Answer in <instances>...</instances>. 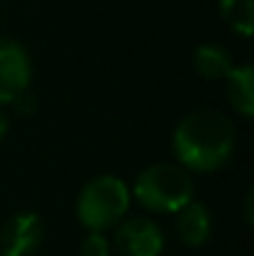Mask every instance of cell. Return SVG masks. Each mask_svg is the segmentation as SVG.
<instances>
[{
	"mask_svg": "<svg viewBox=\"0 0 254 256\" xmlns=\"http://www.w3.org/2000/svg\"><path fill=\"white\" fill-rule=\"evenodd\" d=\"M252 199H254V192L249 189V192H247V196H244V219H247V224H252V222H254V214H252Z\"/></svg>",
	"mask_w": 254,
	"mask_h": 256,
	"instance_id": "13",
	"label": "cell"
},
{
	"mask_svg": "<svg viewBox=\"0 0 254 256\" xmlns=\"http://www.w3.org/2000/svg\"><path fill=\"white\" fill-rule=\"evenodd\" d=\"M174 232L184 246H202L212 236V214L209 206L192 199L174 214Z\"/></svg>",
	"mask_w": 254,
	"mask_h": 256,
	"instance_id": "7",
	"label": "cell"
},
{
	"mask_svg": "<svg viewBox=\"0 0 254 256\" xmlns=\"http://www.w3.org/2000/svg\"><path fill=\"white\" fill-rule=\"evenodd\" d=\"M130 202L132 194L125 179L115 174H100L85 182L75 202V214L87 232L105 234L107 229H115L127 216Z\"/></svg>",
	"mask_w": 254,
	"mask_h": 256,
	"instance_id": "2",
	"label": "cell"
},
{
	"mask_svg": "<svg viewBox=\"0 0 254 256\" xmlns=\"http://www.w3.org/2000/svg\"><path fill=\"white\" fill-rule=\"evenodd\" d=\"M130 194L147 212L177 214L182 206H187L194 199V182H192V174L182 170L179 164L157 162L137 174Z\"/></svg>",
	"mask_w": 254,
	"mask_h": 256,
	"instance_id": "3",
	"label": "cell"
},
{
	"mask_svg": "<svg viewBox=\"0 0 254 256\" xmlns=\"http://www.w3.org/2000/svg\"><path fill=\"white\" fill-rule=\"evenodd\" d=\"M192 68L199 78L204 80H224L232 68H234V60L232 55L222 48V45H214V42H204L194 50L192 55Z\"/></svg>",
	"mask_w": 254,
	"mask_h": 256,
	"instance_id": "8",
	"label": "cell"
},
{
	"mask_svg": "<svg viewBox=\"0 0 254 256\" xmlns=\"http://www.w3.org/2000/svg\"><path fill=\"white\" fill-rule=\"evenodd\" d=\"M112 254V244L105 234L100 232H87V236L80 244V256H110Z\"/></svg>",
	"mask_w": 254,
	"mask_h": 256,
	"instance_id": "11",
	"label": "cell"
},
{
	"mask_svg": "<svg viewBox=\"0 0 254 256\" xmlns=\"http://www.w3.org/2000/svg\"><path fill=\"white\" fill-rule=\"evenodd\" d=\"M115 249L122 256H160L165 234L152 219L130 216L115 226Z\"/></svg>",
	"mask_w": 254,
	"mask_h": 256,
	"instance_id": "4",
	"label": "cell"
},
{
	"mask_svg": "<svg viewBox=\"0 0 254 256\" xmlns=\"http://www.w3.org/2000/svg\"><path fill=\"white\" fill-rule=\"evenodd\" d=\"M8 130H10V122H8V114L0 110V142L5 140V134H8Z\"/></svg>",
	"mask_w": 254,
	"mask_h": 256,
	"instance_id": "14",
	"label": "cell"
},
{
	"mask_svg": "<svg viewBox=\"0 0 254 256\" xmlns=\"http://www.w3.org/2000/svg\"><path fill=\"white\" fill-rule=\"evenodd\" d=\"M43 236V219L35 212H18L0 229V252L3 256H30L40 246Z\"/></svg>",
	"mask_w": 254,
	"mask_h": 256,
	"instance_id": "6",
	"label": "cell"
},
{
	"mask_svg": "<svg viewBox=\"0 0 254 256\" xmlns=\"http://www.w3.org/2000/svg\"><path fill=\"white\" fill-rule=\"evenodd\" d=\"M219 15L229 30L242 38H252L254 32V2L252 0H219Z\"/></svg>",
	"mask_w": 254,
	"mask_h": 256,
	"instance_id": "10",
	"label": "cell"
},
{
	"mask_svg": "<svg viewBox=\"0 0 254 256\" xmlns=\"http://www.w3.org/2000/svg\"><path fill=\"white\" fill-rule=\"evenodd\" d=\"M33 78L30 55L15 40L0 38V104H10L18 94L28 92Z\"/></svg>",
	"mask_w": 254,
	"mask_h": 256,
	"instance_id": "5",
	"label": "cell"
},
{
	"mask_svg": "<svg viewBox=\"0 0 254 256\" xmlns=\"http://www.w3.org/2000/svg\"><path fill=\"white\" fill-rule=\"evenodd\" d=\"M227 80V97L229 104L244 117L252 120L254 117V70L252 65H234L232 72L224 78Z\"/></svg>",
	"mask_w": 254,
	"mask_h": 256,
	"instance_id": "9",
	"label": "cell"
},
{
	"mask_svg": "<svg viewBox=\"0 0 254 256\" xmlns=\"http://www.w3.org/2000/svg\"><path fill=\"white\" fill-rule=\"evenodd\" d=\"M10 104H13V107H15V112H18V114H23V117H28V114H33V112L38 110V102H35V97H30L28 92L18 94V97H15Z\"/></svg>",
	"mask_w": 254,
	"mask_h": 256,
	"instance_id": "12",
	"label": "cell"
},
{
	"mask_svg": "<svg viewBox=\"0 0 254 256\" xmlns=\"http://www.w3.org/2000/svg\"><path fill=\"white\" fill-rule=\"evenodd\" d=\"M237 144V130L232 120L219 110H194L179 120L172 132V152L182 170L209 174L222 170Z\"/></svg>",
	"mask_w": 254,
	"mask_h": 256,
	"instance_id": "1",
	"label": "cell"
}]
</instances>
